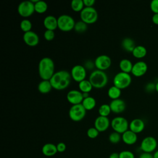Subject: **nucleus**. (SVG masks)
<instances>
[{
  "label": "nucleus",
  "instance_id": "f257e3e1",
  "mask_svg": "<svg viewBox=\"0 0 158 158\" xmlns=\"http://www.w3.org/2000/svg\"><path fill=\"white\" fill-rule=\"evenodd\" d=\"M71 79L70 73L67 70H61L55 72L49 81L54 89L63 90L69 86Z\"/></svg>",
  "mask_w": 158,
  "mask_h": 158
},
{
  "label": "nucleus",
  "instance_id": "f03ea898",
  "mask_svg": "<svg viewBox=\"0 0 158 158\" xmlns=\"http://www.w3.org/2000/svg\"><path fill=\"white\" fill-rule=\"evenodd\" d=\"M55 65L52 59L48 57L42 58L38 64V73L43 80H49L54 74Z\"/></svg>",
  "mask_w": 158,
  "mask_h": 158
},
{
  "label": "nucleus",
  "instance_id": "7ed1b4c3",
  "mask_svg": "<svg viewBox=\"0 0 158 158\" xmlns=\"http://www.w3.org/2000/svg\"><path fill=\"white\" fill-rule=\"evenodd\" d=\"M89 81L93 87L99 89L106 86L108 82V77L104 71L97 69L91 73Z\"/></svg>",
  "mask_w": 158,
  "mask_h": 158
},
{
  "label": "nucleus",
  "instance_id": "20e7f679",
  "mask_svg": "<svg viewBox=\"0 0 158 158\" xmlns=\"http://www.w3.org/2000/svg\"><path fill=\"white\" fill-rule=\"evenodd\" d=\"M75 23L73 17L67 14L60 15L57 18L58 28L64 32L70 31L74 29Z\"/></svg>",
  "mask_w": 158,
  "mask_h": 158
},
{
  "label": "nucleus",
  "instance_id": "39448f33",
  "mask_svg": "<svg viewBox=\"0 0 158 158\" xmlns=\"http://www.w3.org/2000/svg\"><path fill=\"white\" fill-rule=\"evenodd\" d=\"M80 19L87 25L94 23L98 19V12L93 7H85L80 12Z\"/></svg>",
  "mask_w": 158,
  "mask_h": 158
},
{
  "label": "nucleus",
  "instance_id": "423d86ee",
  "mask_svg": "<svg viewBox=\"0 0 158 158\" xmlns=\"http://www.w3.org/2000/svg\"><path fill=\"white\" fill-rule=\"evenodd\" d=\"M114 85L120 89H125L131 83V77L129 73L120 72L116 73L113 79Z\"/></svg>",
  "mask_w": 158,
  "mask_h": 158
},
{
  "label": "nucleus",
  "instance_id": "0eeeda50",
  "mask_svg": "<svg viewBox=\"0 0 158 158\" xmlns=\"http://www.w3.org/2000/svg\"><path fill=\"white\" fill-rule=\"evenodd\" d=\"M110 126L112 128L120 134H123L127 131L129 128V123L128 120L123 117L118 116L114 117L110 122Z\"/></svg>",
  "mask_w": 158,
  "mask_h": 158
},
{
  "label": "nucleus",
  "instance_id": "6e6552de",
  "mask_svg": "<svg viewBox=\"0 0 158 158\" xmlns=\"http://www.w3.org/2000/svg\"><path fill=\"white\" fill-rule=\"evenodd\" d=\"M86 110L81 104L72 105L69 111L70 118L74 122H79L83 120L86 115Z\"/></svg>",
  "mask_w": 158,
  "mask_h": 158
},
{
  "label": "nucleus",
  "instance_id": "1a4fd4ad",
  "mask_svg": "<svg viewBox=\"0 0 158 158\" xmlns=\"http://www.w3.org/2000/svg\"><path fill=\"white\" fill-rule=\"evenodd\" d=\"M157 141L156 139L151 136L144 138L140 144V149L143 152L152 153L156 151Z\"/></svg>",
  "mask_w": 158,
  "mask_h": 158
},
{
  "label": "nucleus",
  "instance_id": "9d476101",
  "mask_svg": "<svg viewBox=\"0 0 158 158\" xmlns=\"http://www.w3.org/2000/svg\"><path fill=\"white\" fill-rule=\"evenodd\" d=\"M19 14L23 17L31 16L35 10V4L31 1H24L21 2L17 7Z\"/></svg>",
  "mask_w": 158,
  "mask_h": 158
},
{
  "label": "nucleus",
  "instance_id": "9b49d317",
  "mask_svg": "<svg viewBox=\"0 0 158 158\" xmlns=\"http://www.w3.org/2000/svg\"><path fill=\"white\" fill-rule=\"evenodd\" d=\"M70 75L72 79L75 81L80 83V81L85 80L86 77V69L83 65L79 64L75 65L72 68Z\"/></svg>",
  "mask_w": 158,
  "mask_h": 158
},
{
  "label": "nucleus",
  "instance_id": "f8f14e48",
  "mask_svg": "<svg viewBox=\"0 0 158 158\" xmlns=\"http://www.w3.org/2000/svg\"><path fill=\"white\" fill-rule=\"evenodd\" d=\"M94 63L98 70L104 71L110 67L112 62L109 56L106 54H101L95 59Z\"/></svg>",
  "mask_w": 158,
  "mask_h": 158
},
{
  "label": "nucleus",
  "instance_id": "ddd939ff",
  "mask_svg": "<svg viewBox=\"0 0 158 158\" xmlns=\"http://www.w3.org/2000/svg\"><path fill=\"white\" fill-rule=\"evenodd\" d=\"M67 101L72 105L81 104L83 100V93L77 89H72L69 91L66 96Z\"/></svg>",
  "mask_w": 158,
  "mask_h": 158
},
{
  "label": "nucleus",
  "instance_id": "4468645a",
  "mask_svg": "<svg viewBox=\"0 0 158 158\" xmlns=\"http://www.w3.org/2000/svg\"><path fill=\"white\" fill-rule=\"evenodd\" d=\"M148 70V65L147 64L142 60H139L135 63L133 65L131 73L136 77H139L144 75Z\"/></svg>",
  "mask_w": 158,
  "mask_h": 158
},
{
  "label": "nucleus",
  "instance_id": "2eb2a0df",
  "mask_svg": "<svg viewBox=\"0 0 158 158\" xmlns=\"http://www.w3.org/2000/svg\"><path fill=\"white\" fill-rule=\"evenodd\" d=\"M23 40L27 45L31 47L38 45L40 41L38 35L35 32L31 30L24 33L23 35Z\"/></svg>",
  "mask_w": 158,
  "mask_h": 158
},
{
  "label": "nucleus",
  "instance_id": "dca6fc26",
  "mask_svg": "<svg viewBox=\"0 0 158 158\" xmlns=\"http://www.w3.org/2000/svg\"><path fill=\"white\" fill-rule=\"evenodd\" d=\"M94 127L99 131L103 132L107 130L110 125V122L107 117L98 116L94 120Z\"/></svg>",
  "mask_w": 158,
  "mask_h": 158
},
{
  "label": "nucleus",
  "instance_id": "f3484780",
  "mask_svg": "<svg viewBox=\"0 0 158 158\" xmlns=\"http://www.w3.org/2000/svg\"><path fill=\"white\" fill-rule=\"evenodd\" d=\"M111 111L115 114H120L123 112L126 108V104L123 100L118 98L112 100L109 104Z\"/></svg>",
  "mask_w": 158,
  "mask_h": 158
},
{
  "label": "nucleus",
  "instance_id": "a211bd4d",
  "mask_svg": "<svg viewBox=\"0 0 158 158\" xmlns=\"http://www.w3.org/2000/svg\"><path fill=\"white\" fill-rule=\"evenodd\" d=\"M145 127L144 121L141 118H135L132 120L129 123V129L135 133H139L142 132Z\"/></svg>",
  "mask_w": 158,
  "mask_h": 158
},
{
  "label": "nucleus",
  "instance_id": "6ab92c4d",
  "mask_svg": "<svg viewBox=\"0 0 158 158\" xmlns=\"http://www.w3.org/2000/svg\"><path fill=\"white\" fill-rule=\"evenodd\" d=\"M122 139L126 144L133 145L135 144L138 140L137 134L130 130H128L122 134Z\"/></svg>",
  "mask_w": 158,
  "mask_h": 158
},
{
  "label": "nucleus",
  "instance_id": "aec40b11",
  "mask_svg": "<svg viewBox=\"0 0 158 158\" xmlns=\"http://www.w3.org/2000/svg\"><path fill=\"white\" fill-rule=\"evenodd\" d=\"M43 25L46 30L54 31L57 28H58L57 19L52 15H48L44 19Z\"/></svg>",
  "mask_w": 158,
  "mask_h": 158
},
{
  "label": "nucleus",
  "instance_id": "412c9836",
  "mask_svg": "<svg viewBox=\"0 0 158 158\" xmlns=\"http://www.w3.org/2000/svg\"><path fill=\"white\" fill-rule=\"evenodd\" d=\"M41 151L44 156L51 157L54 156L57 152V149L56 145L52 143H46L43 146Z\"/></svg>",
  "mask_w": 158,
  "mask_h": 158
},
{
  "label": "nucleus",
  "instance_id": "4be33fe9",
  "mask_svg": "<svg viewBox=\"0 0 158 158\" xmlns=\"http://www.w3.org/2000/svg\"><path fill=\"white\" fill-rule=\"evenodd\" d=\"M121 46L125 51H126L127 52H132L133 49L136 47L135 43L134 40L133 39H131L130 38H128V37L125 38L124 39L122 40Z\"/></svg>",
  "mask_w": 158,
  "mask_h": 158
},
{
  "label": "nucleus",
  "instance_id": "5701e85b",
  "mask_svg": "<svg viewBox=\"0 0 158 158\" xmlns=\"http://www.w3.org/2000/svg\"><path fill=\"white\" fill-rule=\"evenodd\" d=\"M133 64L128 59H123L119 62V67L121 72L129 73L131 72Z\"/></svg>",
  "mask_w": 158,
  "mask_h": 158
},
{
  "label": "nucleus",
  "instance_id": "b1692460",
  "mask_svg": "<svg viewBox=\"0 0 158 158\" xmlns=\"http://www.w3.org/2000/svg\"><path fill=\"white\" fill-rule=\"evenodd\" d=\"M52 86L49 80H42L38 85V91L43 94L49 93L52 89Z\"/></svg>",
  "mask_w": 158,
  "mask_h": 158
},
{
  "label": "nucleus",
  "instance_id": "393cba45",
  "mask_svg": "<svg viewBox=\"0 0 158 158\" xmlns=\"http://www.w3.org/2000/svg\"><path fill=\"white\" fill-rule=\"evenodd\" d=\"M131 53L137 59H141L146 56L147 54V49L143 46L138 45L136 46Z\"/></svg>",
  "mask_w": 158,
  "mask_h": 158
},
{
  "label": "nucleus",
  "instance_id": "a878e982",
  "mask_svg": "<svg viewBox=\"0 0 158 158\" xmlns=\"http://www.w3.org/2000/svg\"><path fill=\"white\" fill-rule=\"evenodd\" d=\"M81 104L86 110H91L95 107L96 101L93 97L89 96V97L83 99Z\"/></svg>",
  "mask_w": 158,
  "mask_h": 158
},
{
  "label": "nucleus",
  "instance_id": "bb28decb",
  "mask_svg": "<svg viewBox=\"0 0 158 158\" xmlns=\"http://www.w3.org/2000/svg\"><path fill=\"white\" fill-rule=\"evenodd\" d=\"M121 89L114 85L110 86L107 91L108 96L112 100L118 99L121 95Z\"/></svg>",
  "mask_w": 158,
  "mask_h": 158
},
{
  "label": "nucleus",
  "instance_id": "cd10ccee",
  "mask_svg": "<svg viewBox=\"0 0 158 158\" xmlns=\"http://www.w3.org/2000/svg\"><path fill=\"white\" fill-rule=\"evenodd\" d=\"M78 88L81 93H89L93 88L89 80H84L80 81L78 84Z\"/></svg>",
  "mask_w": 158,
  "mask_h": 158
},
{
  "label": "nucleus",
  "instance_id": "c85d7f7f",
  "mask_svg": "<svg viewBox=\"0 0 158 158\" xmlns=\"http://www.w3.org/2000/svg\"><path fill=\"white\" fill-rule=\"evenodd\" d=\"M48 9L47 3L41 0H38L37 2L35 3V10L38 14L44 13Z\"/></svg>",
  "mask_w": 158,
  "mask_h": 158
},
{
  "label": "nucleus",
  "instance_id": "c756f323",
  "mask_svg": "<svg viewBox=\"0 0 158 158\" xmlns=\"http://www.w3.org/2000/svg\"><path fill=\"white\" fill-rule=\"evenodd\" d=\"M83 0H72L71 2V8L74 12H81L84 7Z\"/></svg>",
  "mask_w": 158,
  "mask_h": 158
},
{
  "label": "nucleus",
  "instance_id": "7c9ffc66",
  "mask_svg": "<svg viewBox=\"0 0 158 158\" xmlns=\"http://www.w3.org/2000/svg\"><path fill=\"white\" fill-rule=\"evenodd\" d=\"M111 112L112 111H111L110 106L109 104H102L98 109V112L99 115L103 116V117H107L108 115H109Z\"/></svg>",
  "mask_w": 158,
  "mask_h": 158
},
{
  "label": "nucleus",
  "instance_id": "2f4dec72",
  "mask_svg": "<svg viewBox=\"0 0 158 158\" xmlns=\"http://www.w3.org/2000/svg\"><path fill=\"white\" fill-rule=\"evenodd\" d=\"M88 25L81 20L76 22L74 27V30L79 33H81L86 31Z\"/></svg>",
  "mask_w": 158,
  "mask_h": 158
},
{
  "label": "nucleus",
  "instance_id": "473e14b6",
  "mask_svg": "<svg viewBox=\"0 0 158 158\" xmlns=\"http://www.w3.org/2000/svg\"><path fill=\"white\" fill-rule=\"evenodd\" d=\"M20 27L24 33H26L31 31V29L32 28V24L29 20L24 19L20 22Z\"/></svg>",
  "mask_w": 158,
  "mask_h": 158
},
{
  "label": "nucleus",
  "instance_id": "72a5a7b5",
  "mask_svg": "<svg viewBox=\"0 0 158 158\" xmlns=\"http://www.w3.org/2000/svg\"><path fill=\"white\" fill-rule=\"evenodd\" d=\"M122 139V136L120 133L114 131L112 132L109 136V140L112 144H117Z\"/></svg>",
  "mask_w": 158,
  "mask_h": 158
},
{
  "label": "nucleus",
  "instance_id": "f704fd0d",
  "mask_svg": "<svg viewBox=\"0 0 158 158\" xmlns=\"http://www.w3.org/2000/svg\"><path fill=\"white\" fill-rule=\"evenodd\" d=\"M99 131L95 127H91L88 129L86 134L89 138L94 139L98 137V136L99 135Z\"/></svg>",
  "mask_w": 158,
  "mask_h": 158
},
{
  "label": "nucleus",
  "instance_id": "c9c22d12",
  "mask_svg": "<svg viewBox=\"0 0 158 158\" xmlns=\"http://www.w3.org/2000/svg\"><path fill=\"white\" fill-rule=\"evenodd\" d=\"M119 158H135L133 152L128 150H124L119 153Z\"/></svg>",
  "mask_w": 158,
  "mask_h": 158
},
{
  "label": "nucleus",
  "instance_id": "e433bc0d",
  "mask_svg": "<svg viewBox=\"0 0 158 158\" xmlns=\"http://www.w3.org/2000/svg\"><path fill=\"white\" fill-rule=\"evenodd\" d=\"M55 37V33L54 31L52 30H46L44 32V38L46 41H50L54 40Z\"/></svg>",
  "mask_w": 158,
  "mask_h": 158
},
{
  "label": "nucleus",
  "instance_id": "4c0bfd02",
  "mask_svg": "<svg viewBox=\"0 0 158 158\" xmlns=\"http://www.w3.org/2000/svg\"><path fill=\"white\" fill-rule=\"evenodd\" d=\"M150 8L154 14H158V0H152L150 3Z\"/></svg>",
  "mask_w": 158,
  "mask_h": 158
},
{
  "label": "nucleus",
  "instance_id": "58836bf2",
  "mask_svg": "<svg viewBox=\"0 0 158 158\" xmlns=\"http://www.w3.org/2000/svg\"><path fill=\"white\" fill-rule=\"evenodd\" d=\"M145 89L147 92L151 93L156 90V84L152 82H149L146 84L145 86Z\"/></svg>",
  "mask_w": 158,
  "mask_h": 158
},
{
  "label": "nucleus",
  "instance_id": "ea45409f",
  "mask_svg": "<svg viewBox=\"0 0 158 158\" xmlns=\"http://www.w3.org/2000/svg\"><path fill=\"white\" fill-rule=\"evenodd\" d=\"M56 147H57V152H63L66 149V145L64 143H62V142L59 143L56 145Z\"/></svg>",
  "mask_w": 158,
  "mask_h": 158
},
{
  "label": "nucleus",
  "instance_id": "a19ab883",
  "mask_svg": "<svg viewBox=\"0 0 158 158\" xmlns=\"http://www.w3.org/2000/svg\"><path fill=\"white\" fill-rule=\"evenodd\" d=\"M85 7H93L95 3V0H83Z\"/></svg>",
  "mask_w": 158,
  "mask_h": 158
},
{
  "label": "nucleus",
  "instance_id": "79ce46f5",
  "mask_svg": "<svg viewBox=\"0 0 158 158\" xmlns=\"http://www.w3.org/2000/svg\"><path fill=\"white\" fill-rule=\"evenodd\" d=\"M95 66L94 65V63L92 62L91 60H88L85 62V68L86 69H92Z\"/></svg>",
  "mask_w": 158,
  "mask_h": 158
},
{
  "label": "nucleus",
  "instance_id": "37998d69",
  "mask_svg": "<svg viewBox=\"0 0 158 158\" xmlns=\"http://www.w3.org/2000/svg\"><path fill=\"white\" fill-rule=\"evenodd\" d=\"M138 158H154L153 155L151 153H146V152H142L139 156Z\"/></svg>",
  "mask_w": 158,
  "mask_h": 158
},
{
  "label": "nucleus",
  "instance_id": "c03bdc74",
  "mask_svg": "<svg viewBox=\"0 0 158 158\" xmlns=\"http://www.w3.org/2000/svg\"><path fill=\"white\" fill-rule=\"evenodd\" d=\"M152 20L154 24L158 25V14H154L152 17Z\"/></svg>",
  "mask_w": 158,
  "mask_h": 158
},
{
  "label": "nucleus",
  "instance_id": "a18cd8bd",
  "mask_svg": "<svg viewBox=\"0 0 158 158\" xmlns=\"http://www.w3.org/2000/svg\"><path fill=\"white\" fill-rule=\"evenodd\" d=\"M109 158H119V153L112 152L110 154Z\"/></svg>",
  "mask_w": 158,
  "mask_h": 158
},
{
  "label": "nucleus",
  "instance_id": "49530a36",
  "mask_svg": "<svg viewBox=\"0 0 158 158\" xmlns=\"http://www.w3.org/2000/svg\"><path fill=\"white\" fill-rule=\"evenodd\" d=\"M153 157L154 158H158V150H156L155 152H154Z\"/></svg>",
  "mask_w": 158,
  "mask_h": 158
},
{
  "label": "nucleus",
  "instance_id": "de8ad7c7",
  "mask_svg": "<svg viewBox=\"0 0 158 158\" xmlns=\"http://www.w3.org/2000/svg\"><path fill=\"white\" fill-rule=\"evenodd\" d=\"M156 91L158 93V81L156 83Z\"/></svg>",
  "mask_w": 158,
  "mask_h": 158
}]
</instances>
